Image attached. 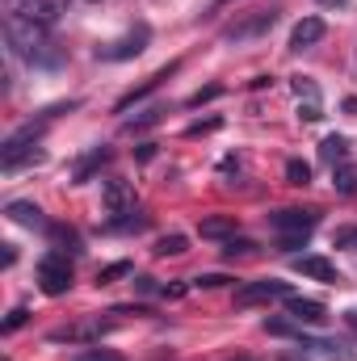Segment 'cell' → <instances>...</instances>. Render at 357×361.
Here are the masks:
<instances>
[{
	"instance_id": "19",
	"label": "cell",
	"mask_w": 357,
	"mask_h": 361,
	"mask_svg": "<svg viewBox=\"0 0 357 361\" xmlns=\"http://www.w3.org/2000/svg\"><path fill=\"white\" fill-rule=\"evenodd\" d=\"M332 185H337V193H357V164H337Z\"/></svg>"
},
{
	"instance_id": "35",
	"label": "cell",
	"mask_w": 357,
	"mask_h": 361,
	"mask_svg": "<svg viewBox=\"0 0 357 361\" xmlns=\"http://www.w3.org/2000/svg\"><path fill=\"white\" fill-rule=\"evenodd\" d=\"M320 4H349V0H320Z\"/></svg>"
},
{
	"instance_id": "7",
	"label": "cell",
	"mask_w": 357,
	"mask_h": 361,
	"mask_svg": "<svg viewBox=\"0 0 357 361\" xmlns=\"http://www.w3.org/2000/svg\"><path fill=\"white\" fill-rule=\"evenodd\" d=\"M294 290L286 286V281H273V277H265V281H248V286H240L236 290V307H253V302H269V298H290Z\"/></svg>"
},
{
	"instance_id": "22",
	"label": "cell",
	"mask_w": 357,
	"mask_h": 361,
	"mask_svg": "<svg viewBox=\"0 0 357 361\" xmlns=\"http://www.w3.org/2000/svg\"><path fill=\"white\" fill-rule=\"evenodd\" d=\"M118 277H131V261H114V265H105V269L97 273L101 286H109V281H118Z\"/></svg>"
},
{
	"instance_id": "11",
	"label": "cell",
	"mask_w": 357,
	"mask_h": 361,
	"mask_svg": "<svg viewBox=\"0 0 357 361\" xmlns=\"http://www.w3.org/2000/svg\"><path fill=\"white\" fill-rule=\"evenodd\" d=\"M324 34H328V30H324L320 17H303V21L290 30V51H307V47H315Z\"/></svg>"
},
{
	"instance_id": "4",
	"label": "cell",
	"mask_w": 357,
	"mask_h": 361,
	"mask_svg": "<svg viewBox=\"0 0 357 361\" xmlns=\"http://www.w3.org/2000/svg\"><path fill=\"white\" fill-rule=\"evenodd\" d=\"M38 286H42V294H51V298H59V294L72 290V265H68L63 252H47V257L38 261Z\"/></svg>"
},
{
	"instance_id": "30",
	"label": "cell",
	"mask_w": 357,
	"mask_h": 361,
	"mask_svg": "<svg viewBox=\"0 0 357 361\" xmlns=\"http://www.w3.org/2000/svg\"><path fill=\"white\" fill-rule=\"evenodd\" d=\"M160 114H164V109H147V114H139V118H135V122H126V126H131V130H139V126H156V122H160Z\"/></svg>"
},
{
	"instance_id": "32",
	"label": "cell",
	"mask_w": 357,
	"mask_h": 361,
	"mask_svg": "<svg viewBox=\"0 0 357 361\" xmlns=\"http://www.w3.org/2000/svg\"><path fill=\"white\" fill-rule=\"evenodd\" d=\"M214 126H219V118H210V122H193L185 135H202V130H214Z\"/></svg>"
},
{
	"instance_id": "33",
	"label": "cell",
	"mask_w": 357,
	"mask_h": 361,
	"mask_svg": "<svg viewBox=\"0 0 357 361\" xmlns=\"http://www.w3.org/2000/svg\"><path fill=\"white\" fill-rule=\"evenodd\" d=\"M152 156H156V143H143V147H139V160H143V164H147V160H152Z\"/></svg>"
},
{
	"instance_id": "27",
	"label": "cell",
	"mask_w": 357,
	"mask_h": 361,
	"mask_svg": "<svg viewBox=\"0 0 357 361\" xmlns=\"http://www.w3.org/2000/svg\"><path fill=\"white\" fill-rule=\"evenodd\" d=\"M231 277L227 273H202V277H193V286H202V290H219V286H227Z\"/></svg>"
},
{
	"instance_id": "14",
	"label": "cell",
	"mask_w": 357,
	"mask_h": 361,
	"mask_svg": "<svg viewBox=\"0 0 357 361\" xmlns=\"http://www.w3.org/2000/svg\"><path fill=\"white\" fill-rule=\"evenodd\" d=\"M273 17H277L273 8H269V13H257V17H248L244 25H236V30H227V38H231V42H244V38H257V34H265L269 25H273Z\"/></svg>"
},
{
	"instance_id": "18",
	"label": "cell",
	"mask_w": 357,
	"mask_h": 361,
	"mask_svg": "<svg viewBox=\"0 0 357 361\" xmlns=\"http://www.w3.org/2000/svg\"><path fill=\"white\" fill-rule=\"evenodd\" d=\"M152 252H156V257H181V252H189V240L177 235V231H173V235H160Z\"/></svg>"
},
{
	"instance_id": "5",
	"label": "cell",
	"mask_w": 357,
	"mask_h": 361,
	"mask_svg": "<svg viewBox=\"0 0 357 361\" xmlns=\"http://www.w3.org/2000/svg\"><path fill=\"white\" fill-rule=\"evenodd\" d=\"M147 38H152V30H147V25H135V30H126L122 38H114V42L97 47V59H105V63H122V59H135V55H143Z\"/></svg>"
},
{
	"instance_id": "17",
	"label": "cell",
	"mask_w": 357,
	"mask_h": 361,
	"mask_svg": "<svg viewBox=\"0 0 357 361\" xmlns=\"http://www.w3.org/2000/svg\"><path fill=\"white\" fill-rule=\"evenodd\" d=\"M105 160H109V147H92L89 156H85V160H80V164L72 169V177H76V180H89L92 173H97V169L105 164Z\"/></svg>"
},
{
	"instance_id": "3",
	"label": "cell",
	"mask_w": 357,
	"mask_h": 361,
	"mask_svg": "<svg viewBox=\"0 0 357 361\" xmlns=\"http://www.w3.org/2000/svg\"><path fill=\"white\" fill-rule=\"evenodd\" d=\"M4 13L13 17H25L34 25H59V17L68 13V0H4Z\"/></svg>"
},
{
	"instance_id": "1",
	"label": "cell",
	"mask_w": 357,
	"mask_h": 361,
	"mask_svg": "<svg viewBox=\"0 0 357 361\" xmlns=\"http://www.w3.org/2000/svg\"><path fill=\"white\" fill-rule=\"evenodd\" d=\"M4 42H8L17 55H25L30 63H42V68H55V63H59V55H55L51 42H47V25H34V21H25V17L4 13Z\"/></svg>"
},
{
	"instance_id": "34",
	"label": "cell",
	"mask_w": 357,
	"mask_h": 361,
	"mask_svg": "<svg viewBox=\"0 0 357 361\" xmlns=\"http://www.w3.org/2000/svg\"><path fill=\"white\" fill-rule=\"evenodd\" d=\"M345 319H349V324H353V328H357V307H353V311H349V315H345Z\"/></svg>"
},
{
	"instance_id": "28",
	"label": "cell",
	"mask_w": 357,
	"mask_h": 361,
	"mask_svg": "<svg viewBox=\"0 0 357 361\" xmlns=\"http://www.w3.org/2000/svg\"><path fill=\"white\" fill-rule=\"evenodd\" d=\"M294 97H298V101H311V97H320L315 80H307V76H294Z\"/></svg>"
},
{
	"instance_id": "13",
	"label": "cell",
	"mask_w": 357,
	"mask_h": 361,
	"mask_svg": "<svg viewBox=\"0 0 357 361\" xmlns=\"http://www.w3.org/2000/svg\"><path fill=\"white\" fill-rule=\"evenodd\" d=\"M198 235L202 240H231L236 235V219L231 214H210V219L198 223Z\"/></svg>"
},
{
	"instance_id": "36",
	"label": "cell",
	"mask_w": 357,
	"mask_h": 361,
	"mask_svg": "<svg viewBox=\"0 0 357 361\" xmlns=\"http://www.w3.org/2000/svg\"><path fill=\"white\" fill-rule=\"evenodd\" d=\"M236 361H253V357H236Z\"/></svg>"
},
{
	"instance_id": "31",
	"label": "cell",
	"mask_w": 357,
	"mask_h": 361,
	"mask_svg": "<svg viewBox=\"0 0 357 361\" xmlns=\"http://www.w3.org/2000/svg\"><path fill=\"white\" fill-rule=\"evenodd\" d=\"M332 240H337L341 248H357V227H341V231H337Z\"/></svg>"
},
{
	"instance_id": "16",
	"label": "cell",
	"mask_w": 357,
	"mask_h": 361,
	"mask_svg": "<svg viewBox=\"0 0 357 361\" xmlns=\"http://www.w3.org/2000/svg\"><path fill=\"white\" fill-rule=\"evenodd\" d=\"M320 156L337 169V164H345V156H349V139L345 135H328L324 143H320Z\"/></svg>"
},
{
	"instance_id": "6",
	"label": "cell",
	"mask_w": 357,
	"mask_h": 361,
	"mask_svg": "<svg viewBox=\"0 0 357 361\" xmlns=\"http://www.w3.org/2000/svg\"><path fill=\"white\" fill-rule=\"evenodd\" d=\"M101 202H105L109 214H135V206H139L135 185H131V180H118V177H109L101 185Z\"/></svg>"
},
{
	"instance_id": "12",
	"label": "cell",
	"mask_w": 357,
	"mask_h": 361,
	"mask_svg": "<svg viewBox=\"0 0 357 361\" xmlns=\"http://www.w3.org/2000/svg\"><path fill=\"white\" fill-rule=\"evenodd\" d=\"M181 63H169V68H160V72H156V76H147V80H143V85H139V89H131L126 92V97H122V101H118V105H114V109H118V114H126V109H131V105H135V101H143V97H147V92L156 89V85H160V80H169V76H173V72H177Z\"/></svg>"
},
{
	"instance_id": "21",
	"label": "cell",
	"mask_w": 357,
	"mask_h": 361,
	"mask_svg": "<svg viewBox=\"0 0 357 361\" xmlns=\"http://www.w3.org/2000/svg\"><path fill=\"white\" fill-rule=\"evenodd\" d=\"M286 180L290 185H311V164L307 160H286Z\"/></svg>"
},
{
	"instance_id": "15",
	"label": "cell",
	"mask_w": 357,
	"mask_h": 361,
	"mask_svg": "<svg viewBox=\"0 0 357 361\" xmlns=\"http://www.w3.org/2000/svg\"><path fill=\"white\" fill-rule=\"evenodd\" d=\"M4 214H8L13 223H21V227H47V219H42V210H38L34 202H8Z\"/></svg>"
},
{
	"instance_id": "8",
	"label": "cell",
	"mask_w": 357,
	"mask_h": 361,
	"mask_svg": "<svg viewBox=\"0 0 357 361\" xmlns=\"http://www.w3.org/2000/svg\"><path fill=\"white\" fill-rule=\"evenodd\" d=\"M320 223V214L315 210H277V214H269V227L273 231H282V235H307L311 227Z\"/></svg>"
},
{
	"instance_id": "9",
	"label": "cell",
	"mask_w": 357,
	"mask_h": 361,
	"mask_svg": "<svg viewBox=\"0 0 357 361\" xmlns=\"http://www.w3.org/2000/svg\"><path fill=\"white\" fill-rule=\"evenodd\" d=\"M286 311H290V319H298V324H324V319H328V307L315 302V298H303V294H290V298H286Z\"/></svg>"
},
{
	"instance_id": "29",
	"label": "cell",
	"mask_w": 357,
	"mask_h": 361,
	"mask_svg": "<svg viewBox=\"0 0 357 361\" xmlns=\"http://www.w3.org/2000/svg\"><path fill=\"white\" fill-rule=\"evenodd\" d=\"M219 85H206V89H198L193 92V97H189V101H185V105H189V109H198V105H202V101H214V97H219Z\"/></svg>"
},
{
	"instance_id": "25",
	"label": "cell",
	"mask_w": 357,
	"mask_h": 361,
	"mask_svg": "<svg viewBox=\"0 0 357 361\" xmlns=\"http://www.w3.org/2000/svg\"><path fill=\"white\" fill-rule=\"evenodd\" d=\"M253 248H257L253 240H236V235H231V240H227V248H223V257H227V261H236V257H248Z\"/></svg>"
},
{
	"instance_id": "2",
	"label": "cell",
	"mask_w": 357,
	"mask_h": 361,
	"mask_svg": "<svg viewBox=\"0 0 357 361\" xmlns=\"http://www.w3.org/2000/svg\"><path fill=\"white\" fill-rule=\"evenodd\" d=\"M42 130H47V122H30V126H21V130H13L8 139H4V147H0V169L4 173H13V169H21L25 160H38V139H42Z\"/></svg>"
},
{
	"instance_id": "20",
	"label": "cell",
	"mask_w": 357,
	"mask_h": 361,
	"mask_svg": "<svg viewBox=\"0 0 357 361\" xmlns=\"http://www.w3.org/2000/svg\"><path fill=\"white\" fill-rule=\"evenodd\" d=\"M265 332L269 336H294V341H303L298 319H265Z\"/></svg>"
},
{
	"instance_id": "23",
	"label": "cell",
	"mask_w": 357,
	"mask_h": 361,
	"mask_svg": "<svg viewBox=\"0 0 357 361\" xmlns=\"http://www.w3.org/2000/svg\"><path fill=\"white\" fill-rule=\"evenodd\" d=\"M72 361H122V353H114V349H101V345H92V349H80Z\"/></svg>"
},
{
	"instance_id": "26",
	"label": "cell",
	"mask_w": 357,
	"mask_h": 361,
	"mask_svg": "<svg viewBox=\"0 0 357 361\" xmlns=\"http://www.w3.org/2000/svg\"><path fill=\"white\" fill-rule=\"evenodd\" d=\"M25 319H30V311H25V307H13V311H8V319L0 324V332L8 336V332H17V328H25Z\"/></svg>"
},
{
	"instance_id": "24",
	"label": "cell",
	"mask_w": 357,
	"mask_h": 361,
	"mask_svg": "<svg viewBox=\"0 0 357 361\" xmlns=\"http://www.w3.org/2000/svg\"><path fill=\"white\" fill-rule=\"evenodd\" d=\"M298 118H303V122H320V118H324V105H320V97H311V101H298Z\"/></svg>"
},
{
	"instance_id": "10",
	"label": "cell",
	"mask_w": 357,
	"mask_h": 361,
	"mask_svg": "<svg viewBox=\"0 0 357 361\" xmlns=\"http://www.w3.org/2000/svg\"><path fill=\"white\" fill-rule=\"evenodd\" d=\"M294 273L315 277V281H328V286H337V281H341L337 265H332V261H324V257H294Z\"/></svg>"
}]
</instances>
